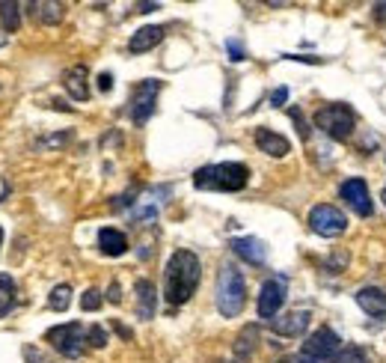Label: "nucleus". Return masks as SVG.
<instances>
[{"mask_svg":"<svg viewBox=\"0 0 386 363\" xmlns=\"http://www.w3.org/2000/svg\"><path fill=\"white\" fill-rule=\"evenodd\" d=\"M203 280V262L193 251H176L166 259L163 268V298L166 304L181 307L193 298V292Z\"/></svg>","mask_w":386,"mask_h":363,"instance_id":"obj_1","label":"nucleus"},{"mask_svg":"<svg viewBox=\"0 0 386 363\" xmlns=\"http://www.w3.org/2000/svg\"><path fill=\"white\" fill-rule=\"evenodd\" d=\"M250 170L247 164L238 161H223V164H208L193 173V188L199 191H220V194H238L247 188Z\"/></svg>","mask_w":386,"mask_h":363,"instance_id":"obj_2","label":"nucleus"},{"mask_svg":"<svg viewBox=\"0 0 386 363\" xmlns=\"http://www.w3.org/2000/svg\"><path fill=\"white\" fill-rule=\"evenodd\" d=\"M244 304H247L244 274L235 265H223L220 274H217V310H220L223 319H235L241 316Z\"/></svg>","mask_w":386,"mask_h":363,"instance_id":"obj_3","label":"nucleus"},{"mask_svg":"<svg viewBox=\"0 0 386 363\" xmlns=\"http://www.w3.org/2000/svg\"><path fill=\"white\" fill-rule=\"evenodd\" d=\"M342 352V340L333 327H318L315 334H309L300 345V352L294 354L297 363H333Z\"/></svg>","mask_w":386,"mask_h":363,"instance_id":"obj_4","label":"nucleus"},{"mask_svg":"<svg viewBox=\"0 0 386 363\" xmlns=\"http://www.w3.org/2000/svg\"><path fill=\"white\" fill-rule=\"evenodd\" d=\"M354 110H350L348 105H324L315 110V128L324 131L327 137L333 140H348L350 135H354Z\"/></svg>","mask_w":386,"mask_h":363,"instance_id":"obj_5","label":"nucleus"},{"mask_svg":"<svg viewBox=\"0 0 386 363\" xmlns=\"http://www.w3.org/2000/svg\"><path fill=\"white\" fill-rule=\"evenodd\" d=\"M45 340L54 345V349L69 357V360H77L83 354V342H87V331H83L80 322H65V325H57V327H48Z\"/></svg>","mask_w":386,"mask_h":363,"instance_id":"obj_6","label":"nucleus"},{"mask_svg":"<svg viewBox=\"0 0 386 363\" xmlns=\"http://www.w3.org/2000/svg\"><path fill=\"white\" fill-rule=\"evenodd\" d=\"M158 93H161V80H140L137 87L131 90V105H128V117L134 125H146L149 117L155 113L158 105Z\"/></svg>","mask_w":386,"mask_h":363,"instance_id":"obj_7","label":"nucleus"},{"mask_svg":"<svg viewBox=\"0 0 386 363\" xmlns=\"http://www.w3.org/2000/svg\"><path fill=\"white\" fill-rule=\"evenodd\" d=\"M309 229L315 236H324V238H336V236H342L345 229H348V218L345 214L330 206V203H318L309 209Z\"/></svg>","mask_w":386,"mask_h":363,"instance_id":"obj_8","label":"nucleus"},{"mask_svg":"<svg viewBox=\"0 0 386 363\" xmlns=\"http://www.w3.org/2000/svg\"><path fill=\"white\" fill-rule=\"evenodd\" d=\"M289 298V289H285V277H271L262 283V292H259V301H256V310H259V319L264 322H274L279 316V310Z\"/></svg>","mask_w":386,"mask_h":363,"instance_id":"obj_9","label":"nucleus"},{"mask_svg":"<svg viewBox=\"0 0 386 363\" xmlns=\"http://www.w3.org/2000/svg\"><path fill=\"white\" fill-rule=\"evenodd\" d=\"M339 194H342V200L360 214V218H372L375 206H372V194H368L365 179H348L339 188Z\"/></svg>","mask_w":386,"mask_h":363,"instance_id":"obj_10","label":"nucleus"},{"mask_svg":"<svg viewBox=\"0 0 386 363\" xmlns=\"http://www.w3.org/2000/svg\"><path fill=\"white\" fill-rule=\"evenodd\" d=\"M63 87H65V93L75 98V102H87V98H90V69L83 63L72 65V69H65Z\"/></svg>","mask_w":386,"mask_h":363,"instance_id":"obj_11","label":"nucleus"},{"mask_svg":"<svg viewBox=\"0 0 386 363\" xmlns=\"http://www.w3.org/2000/svg\"><path fill=\"white\" fill-rule=\"evenodd\" d=\"M229 247H232L235 256H241V259L247 262V265H264V259H267V247H264L259 238H253V236L232 238Z\"/></svg>","mask_w":386,"mask_h":363,"instance_id":"obj_12","label":"nucleus"},{"mask_svg":"<svg viewBox=\"0 0 386 363\" xmlns=\"http://www.w3.org/2000/svg\"><path fill=\"white\" fill-rule=\"evenodd\" d=\"M309 312L306 310H297V312H289V316H277L271 322V331L277 337H300V334H306V327H309Z\"/></svg>","mask_w":386,"mask_h":363,"instance_id":"obj_13","label":"nucleus"},{"mask_svg":"<svg viewBox=\"0 0 386 363\" xmlns=\"http://www.w3.org/2000/svg\"><path fill=\"white\" fill-rule=\"evenodd\" d=\"M134 295H137V316H140L143 322L155 319V310H158V289H155L152 280L140 277L137 283H134Z\"/></svg>","mask_w":386,"mask_h":363,"instance_id":"obj_14","label":"nucleus"},{"mask_svg":"<svg viewBox=\"0 0 386 363\" xmlns=\"http://www.w3.org/2000/svg\"><path fill=\"white\" fill-rule=\"evenodd\" d=\"M256 146H259V152L271 155V158H285L291 152V143L282 135H277L274 128H256Z\"/></svg>","mask_w":386,"mask_h":363,"instance_id":"obj_15","label":"nucleus"},{"mask_svg":"<svg viewBox=\"0 0 386 363\" xmlns=\"http://www.w3.org/2000/svg\"><path fill=\"white\" fill-rule=\"evenodd\" d=\"M357 304H360V310L365 312V316H372V319L386 316V292L377 289V286H363L357 292Z\"/></svg>","mask_w":386,"mask_h":363,"instance_id":"obj_16","label":"nucleus"},{"mask_svg":"<svg viewBox=\"0 0 386 363\" xmlns=\"http://www.w3.org/2000/svg\"><path fill=\"white\" fill-rule=\"evenodd\" d=\"M163 33H166V30H163L161 24H146V27H140V30L128 39V51H131V54H146V51H152L155 45H161Z\"/></svg>","mask_w":386,"mask_h":363,"instance_id":"obj_17","label":"nucleus"},{"mask_svg":"<svg viewBox=\"0 0 386 363\" xmlns=\"http://www.w3.org/2000/svg\"><path fill=\"white\" fill-rule=\"evenodd\" d=\"M98 247H102L104 256H122L128 251V238L122 229H113V226H104L98 233Z\"/></svg>","mask_w":386,"mask_h":363,"instance_id":"obj_18","label":"nucleus"},{"mask_svg":"<svg viewBox=\"0 0 386 363\" xmlns=\"http://www.w3.org/2000/svg\"><path fill=\"white\" fill-rule=\"evenodd\" d=\"M256 342H259V327H256V325H247L244 331H241L238 337H235V345H232L235 360L244 363V360L253 357V352H256Z\"/></svg>","mask_w":386,"mask_h":363,"instance_id":"obj_19","label":"nucleus"},{"mask_svg":"<svg viewBox=\"0 0 386 363\" xmlns=\"http://www.w3.org/2000/svg\"><path fill=\"white\" fill-rule=\"evenodd\" d=\"M30 12L36 15V19H39L42 24L54 27V24H60V21H63L65 6H63V4H54V0H36V4H30Z\"/></svg>","mask_w":386,"mask_h":363,"instance_id":"obj_20","label":"nucleus"},{"mask_svg":"<svg viewBox=\"0 0 386 363\" xmlns=\"http://www.w3.org/2000/svg\"><path fill=\"white\" fill-rule=\"evenodd\" d=\"M15 304H18V286L9 274H0V319L9 316Z\"/></svg>","mask_w":386,"mask_h":363,"instance_id":"obj_21","label":"nucleus"},{"mask_svg":"<svg viewBox=\"0 0 386 363\" xmlns=\"http://www.w3.org/2000/svg\"><path fill=\"white\" fill-rule=\"evenodd\" d=\"M0 24H4L6 33H15L21 27V4H12V0H4L0 4Z\"/></svg>","mask_w":386,"mask_h":363,"instance_id":"obj_22","label":"nucleus"},{"mask_svg":"<svg viewBox=\"0 0 386 363\" xmlns=\"http://www.w3.org/2000/svg\"><path fill=\"white\" fill-rule=\"evenodd\" d=\"M72 304V286L69 283H60L51 289V295H48V307L57 310V312H65Z\"/></svg>","mask_w":386,"mask_h":363,"instance_id":"obj_23","label":"nucleus"},{"mask_svg":"<svg viewBox=\"0 0 386 363\" xmlns=\"http://www.w3.org/2000/svg\"><path fill=\"white\" fill-rule=\"evenodd\" d=\"M155 218H158V206H155V203H143L140 209L131 211V221H134V223H152Z\"/></svg>","mask_w":386,"mask_h":363,"instance_id":"obj_24","label":"nucleus"},{"mask_svg":"<svg viewBox=\"0 0 386 363\" xmlns=\"http://www.w3.org/2000/svg\"><path fill=\"white\" fill-rule=\"evenodd\" d=\"M102 292H98V289H87V292H83L80 295V310L83 312H95L98 307H102Z\"/></svg>","mask_w":386,"mask_h":363,"instance_id":"obj_25","label":"nucleus"},{"mask_svg":"<svg viewBox=\"0 0 386 363\" xmlns=\"http://www.w3.org/2000/svg\"><path fill=\"white\" fill-rule=\"evenodd\" d=\"M333 363H368V354H365V349H360V345H350L348 352H339V357H336Z\"/></svg>","mask_w":386,"mask_h":363,"instance_id":"obj_26","label":"nucleus"},{"mask_svg":"<svg viewBox=\"0 0 386 363\" xmlns=\"http://www.w3.org/2000/svg\"><path fill=\"white\" fill-rule=\"evenodd\" d=\"M87 342L92 345V349H104V345L110 342V337H107V331L102 325H92L90 331H87Z\"/></svg>","mask_w":386,"mask_h":363,"instance_id":"obj_27","label":"nucleus"},{"mask_svg":"<svg viewBox=\"0 0 386 363\" xmlns=\"http://www.w3.org/2000/svg\"><path fill=\"white\" fill-rule=\"evenodd\" d=\"M226 51H229V60H232V63L247 60V51H244V45H241L238 39H226Z\"/></svg>","mask_w":386,"mask_h":363,"instance_id":"obj_28","label":"nucleus"},{"mask_svg":"<svg viewBox=\"0 0 386 363\" xmlns=\"http://www.w3.org/2000/svg\"><path fill=\"white\" fill-rule=\"evenodd\" d=\"M291 122L297 125V135H300V140H309L312 131H309V125H306V120H304V113H300V110H291Z\"/></svg>","mask_w":386,"mask_h":363,"instance_id":"obj_29","label":"nucleus"},{"mask_svg":"<svg viewBox=\"0 0 386 363\" xmlns=\"http://www.w3.org/2000/svg\"><path fill=\"white\" fill-rule=\"evenodd\" d=\"M24 360H27V363H51V360H48V357L36 349V345H24Z\"/></svg>","mask_w":386,"mask_h":363,"instance_id":"obj_30","label":"nucleus"},{"mask_svg":"<svg viewBox=\"0 0 386 363\" xmlns=\"http://www.w3.org/2000/svg\"><path fill=\"white\" fill-rule=\"evenodd\" d=\"M285 102H289V87H277V90L271 93V105H274V107H282Z\"/></svg>","mask_w":386,"mask_h":363,"instance_id":"obj_31","label":"nucleus"},{"mask_svg":"<svg viewBox=\"0 0 386 363\" xmlns=\"http://www.w3.org/2000/svg\"><path fill=\"white\" fill-rule=\"evenodd\" d=\"M98 90H102V93H110V90H113V75H107V72L98 75Z\"/></svg>","mask_w":386,"mask_h":363,"instance_id":"obj_32","label":"nucleus"},{"mask_svg":"<svg viewBox=\"0 0 386 363\" xmlns=\"http://www.w3.org/2000/svg\"><path fill=\"white\" fill-rule=\"evenodd\" d=\"M107 301H110V304H119V301H122V289H119V283H110V289H107Z\"/></svg>","mask_w":386,"mask_h":363,"instance_id":"obj_33","label":"nucleus"},{"mask_svg":"<svg viewBox=\"0 0 386 363\" xmlns=\"http://www.w3.org/2000/svg\"><path fill=\"white\" fill-rule=\"evenodd\" d=\"M72 135L69 131H63V135H54V137H48V140H42V146H63L65 140H69Z\"/></svg>","mask_w":386,"mask_h":363,"instance_id":"obj_34","label":"nucleus"},{"mask_svg":"<svg viewBox=\"0 0 386 363\" xmlns=\"http://www.w3.org/2000/svg\"><path fill=\"white\" fill-rule=\"evenodd\" d=\"M113 327H116V334H119L122 340H131V331H128V327H125V325H119V322H113Z\"/></svg>","mask_w":386,"mask_h":363,"instance_id":"obj_35","label":"nucleus"},{"mask_svg":"<svg viewBox=\"0 0 386 363\" xmlns=\"http://www.w3.org/2000/svg\"><path fill=\"white\" fill-rule=\"evenodd\" d=\"M155 9H161L158 4H137V12H155Z\"/></svg>","mask_w":386,"mask_h":363,"instance_id":"obj_36","label":"nucleus"},{"mask_svg":"<svg viewBox=\"0 0 386 363\" xmlns=\"http://www.w3.org/2000/svg\"><path fill=\"white\" fill-rule=\"evenodd\" d=\"M375 15H377V19H386V4H377V6H375Z\"/></svg>","mask_w":386,"mask_h":363,"instance_id":"obj_37","label":"nucleus"},{"mask_svg":"<svg viewBox=\"0 0 386 363\" xmlns=\"http://www.w3.org/2000/svg\"><path fill=\"white\" fill-rule=\"evenodd\" d=\"M6 45V33H0V48H4Z\"/></svg>","mask_w":386,"mask_h":363,"instance_id":"obj_38","label":"nucleus"},{"mask_svg":"<svg viewBox=\"0 0 386 363\" xmlns=\"http://www.w3.org/2000/svg\"><path fill=\"white\" fill-rule=\"evenodd\" d=\"M279 363H297V357H285V360H279Z\"/></svg>","mask_w":386,"mask_h":363,"instance_id":"obj_39","label":"nucleus"},{"mask_svg":"<svg viewBox=\"0 0 386 363\" xmlns=\"http://www.w3.org/2000/svg\"><path fill=\"white\" fill-rule=\"evenodd\" d=\"M0 247H4V226H0Z\"/></svg>","mask_w":386,"mask_h":363,"instance_id":"obj_40","label":"nucleus"},{"mask_svg":"<svg viewBox=\"0 0 386 363\" xmlns=\"http://www.w3.org/2000/svg\"><path fill=\"white\" fill-rule=\"evenodd\" d=\"M217 363H235V360H217Z\"/></svg>","mask_w":386,"mask_h":363,"instance_id":"obj_41","label":"nucleus"},{"mask_svg":"<svg viewBox=\"0 0 386 363\" xmlns=\"http://www.w3.org/2000/svg\"><path fill=\"white\" fill-rule=\"evenodd\" d=\"M383 203H386V188H383Z\"/></svg>","mask_w":386,"mask_h":363,"instance_id":"obj_42","label":"nucleus"}]
</instances>
